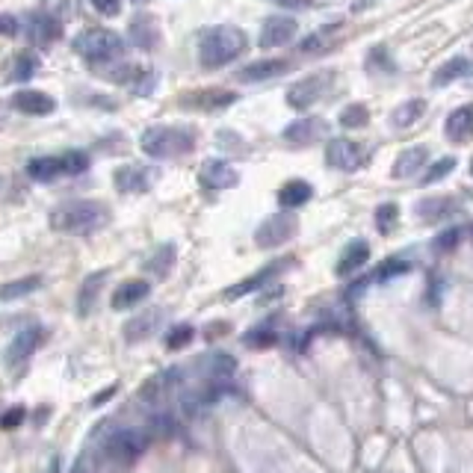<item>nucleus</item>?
<instances>
[{"label": "nucleus", "instance_id": "nucleus-11", "mask_svg": "<svg viewBox=\"0 0 473 473\" xmlns=\"http://www.w3.org/2000/svg\"><path fill=\"white\" fill-rule=\"evenodd\" d=\"M361 157L364 151L359 142L346 139V137H334L325 142V163L332 169H341V172H355L361 166Z\"/></svg>", "mask_w": 473, "mask_h": 473}, {"label": "nucleus", "instance_id": "nucleus-18", "mask_svg": "<svg viewBox=\"0 0 473 473\" xmlns=\"http://www.w3.org/2000/svg\"><path fill=\"white\" fill-rule=\"evenodd\" d=\"M370 260V243L367 240H350V243L343 246V252L337 255V264H334V275L341 278H350L352 273H359V269Z\"/></svg>", "mask_w": 473, "mask_h": 473}, {"label": "nucleus", "instance_id": "nucleus-44", "mask_svg": "<svg viewBox=\"0 0 473 473\" xmlns=\"http://www.w3.org/2000/svg\"><path fill=\"white\" fill-rule=\"evenodd\" d=\"M33 74H36V56H33V54H21V56H15L13 80H30Z\"/></svg>", "mask_w": 473, "mask_h": 473}, {"label": "nucleus", "instance_id": "nucleus-19", "mask_svg": "<svg viewBox=\"0 0 473 473\" xmlns=\"http://www.w3.org/2000/svg\"><path fill=\"white\" fill-rule=\"evenodd\" d=\"M291 69V63L287 60H255V63H246L243 69L237 72V80L240 83H264V80H273V77H282Z\"/></svg>", "mask_w": 473, "mask_h": 473}, {"label": "nucleus", "instance_id": "nucleus-37", "mask_svg": "<svg viewBox=\"0 0 473 473\" xmlns=\"http://www.w3.org/2000/svg\"><path fill=\"white\" fill-rule=\"evenodd\" d=\"M409 269H411L409 260H402V258H388V260H384V264L373 273V282H393V278L405 275Z\"/></svg>", "mask_w": 473, "mask_h": 473}, {"label": "nucleus", "instance_id": "nucleus-36", "mask_svg": "<svg viewBox=\"0 0 473 473\" xmlns=\"http://www.w3.org/2000/svg\"><path fill=\"white\" fill-rule=\"evenodd\" d=\"M172 266H175V246H163V249H157V252H154V258L146 264L148 273H154L157 278L166 275Z\"/></svg>", "mask_w": 473, "mask_h": 473}, {"label": "nucleus", "instance_id": "nucleus-7", "mask_svg": "<svg viewBox=\"0 0 473 473\" xmlns=\"http://www.w3.org/2000/svg\"><path fill=\"white\" fill-rule=\"evenodd\" d=\"M299 231V219L293 210H278V214L266 216L255 231V243L260 249H278L284 246L287 240H293Z\"/></svg>", "mask_w": 473, "mask_h": 473}, {"label": "nucleus", "instance_id": "nucleus-33", "mask_svg": "<svg viewBox=\"0 0 473 473\" xmlns=\"http://www.w3.org/2000/svg\"><path fill=\"white\" fill-rule=\"evenodd\" d=\"M38 287H42V275L15 278V282H9V284H0V302H15V299L30 296L33 291H38Z\"/></svg>", "mask_w": 473, "mask_h": 473}, {"label": "nucleus", "instance_id": "nucleus-24", "mask_svg": "<svg viewBox=\"0 0 473 473\" xmlns=\"http://www.w3.org/2000/svg\"><path fill=\"white\" fill-rule=\"evenodd\" d=\"M104 282H107V269L86 275V282L80 284V293H77V314L80 317L92 314V308H95V302H98V296L104 291Z\"/></svg>", "mask_w": 473, "mask_h": 473}, {"label": "nucleus", "instance_id": "nucleus-6", "mask_svg": "<svg viewBox=\"0 0 473 473\" xmlns=\"http://www.w3.org/2000/svg\"><path fill=\"white\" fill-rule=\"evenodd\" d=\"M332 80H334L332 72H314V74L299 77L291 89H287L284 101L291 104L293 110H311L314 104H320L328 95V89H332Z\"/></svg>", "mask_w": 473, "mask_h": 473}, {"label": "nucleus", "instance_id": "nucleus-38", "mask_svg": "<svg viewBox=\"0 0 473 473\" xmlns=\"http://www.w3.org/2000/svg\"><path fill=\"white\" fill-rule=\"evenodd\" d=\"M367 122H370V110H367V104H350V107H343V113H341V128H346V131L364 128Z\"/></svg>", "mask_w": 473, "mask_h": 473}, {"label": "nucleus", "instance_id": "nucleus-51", "mask_svg": "<svg viewBox=\"0 0 473 473\" xmlns=\"http://www.w3.org/2000/svg\"><path fill=\"white\" fill-rule=\"evenodd\" d=\"M470 175H473V160H470Z\"/></svg>", "mask_w": 473, "mask_h": 473}, {"label": "nucleus", "instance_id": "nucleus-26", "mask_svg": "<svg viewBox=\"0 0 473 473\" xmlns=\"http://www.w3.org/2000/svg\"><path fill=\"white\" fill-rule=\"evenodd\" d=\"M160 320H163V311H160V308H151V311L133 317V320L124 325V341H128V343L146 341V337L154 334V328L160 325Z\"/></svg>", "mask_w": 473, "mask_h": 473}, {"label": "nucleus", "instance_id": "nucleus-10", "mask_svg": "<svg viewBox=\"0 0 473 473\" xmlns=\"http://www.w3.org/2000/svg\"><path fill=\"white\" fill-rule=\"evenodd\" d=\"M328 133V122L323 115H305V119H296L284 128V142H291V146L302 148V146H314V142H320Z\"/></svg>", "mask_w": 473, "mask_h": 473}, {"label": "nucleus", "instance_id": "nucleus-25", "mask_svg": "<svg viewBox=\"0 0 473 473\" xmlns=\"http://www.w3.org/2000/svg\"><path fill=\"white\" fill-rule=\"evenodd\" d=\"M151 284L142 282V278H133V282H124L119 291L113 293V311H128V308L139 305L142 299H148Z\"/></svg>", "mask_w": 473, "mask_h": 473}, {"label": "nucleus", "instance_id": "nucleus-32", "mask_svg": "<svg viewBox=\"0 0 473 473\" xmlns=\"http://www.w3.org/2000/svg\"><path fill=\"white\" fill-rule=\"evenodd\" d=\"M27 175H30L33 181H38V183H51L60 175H65L63 157H36V160L27 163Z\"/></svg>", "mask_w": 473, "mask_h": 473}, {"label": "nucleus", "instance_id": "nucleus-52", "mask_svg": "<svg viewBox=\"0 0 473 473\" xmlns=\"http://www.w3.org/2000/svg\"><path fill=\"white\" fill-rule=\"evenodd\" d=\"M470 231H473V225H470Z\"/></svg>", "mask_w": 473, "mask_h": 473}, {"label": "nucleus", "instance_id": "nucleus-9", "mask_svg": "<svg viewBox=\"0 0 473 473\" xmlns=\"http://www.w3.org/2000/svg\"><path fill=\"white\" fill-rule=\"evenodd\" d=\"M178 104L183 110H196V113H219L237 104V92L231 89H196V92H183Z\"/></svg>", "mask_w": 473, "mask_h": 473}, {"label": "nucleus", "instance_id": "nucleus-15", "mask_svg": "<svg viewBox=\"0 0 473 473\" xmlns=\"http://www.w3.org/2000/svg\"><path fill=\"white\" fill-rule=\"evenodd\" d=\"M198 181L205 190H231L240 183V172L228 160H207L198 172Z\"/></svg>", "mask_w": 473, "mask_h": 473}, {"label": "nucleus", "instance_id": "nucleus-17", "mask_svg": "<svg viewBox=\"0 0 473 473\" xmlns=\"http://www.w3.org/2000/svg\"><path fill=\"white\" fill-rule=\"evenodd\" d=\"M284 266H287V260H273V264H269V266H260L258 273H252L249 278H243V282L231 284L228 291H225V299H243V296H249V293L260 291V287L273 282V278H275L278 273H282Z\"/></svg>", "mask_w": 473, "mask_h": 473}, {"label": "nucleus", "instance_id": "nucleus-45", "mask_svg": "<svg viewBox=\"0 0 473 473\" xmlns=\"http://www.w3.org/2000/svg\"><path fill=\"white\" fill-rule=\"evenodd\" d=\"M24 418H27V411L21 409V405H15V409H9V411H4L0 414V429H6V432H13V429H18L24 423Z\"/></svg>", "mask_w": 473, "mask_h": 473}, {"label": "nucleus", "instance_id": "nucleus-43", "mask_svg": "<svg viewBox=\"0 0 473 473\" xmlns=\"http://www.w3.org/2000/svg\"><path fill=\"white\" fill-rule=\"evenodd\" d=\"M172 427H175V420H172L169 418V414H154V418H151V423H148V435L151 438H166V435H172Z\"/></svg>", "mask_w": 473, "mask_h": 473}, {"label": "nucleus", "instance_id": "nucleus-30", "mask_svg": "<svg viewBox=\"0 0 473 473\" xmlns=\"http://www.w3.org/2000/svg\"><path fill=\"white\" fill-rule=\"evenodd\" d=\"M456 198L450 196H438V198H423L418 201V216L427 219V222H438V219H447L450 214H456Z\"/></svg>", "mask_w": 473, "mask_h": 473}, {"label": "nucleus", "instance_id": "nucleus-42", "mask_svg": "<svg viewBox=\"0 0 473 473\" xmlns=\"http://www.w3.org/2000/svg\"><path fill=\"white\" fill-rule=\"evenodd\" d=\"M86 169H89V154H86V151L63 154V172H65V175H83Z\"/></svg>", "mask_w": 473, "mask_h": 473}, {"label": "nucleus", "instance_id": "nucleus-34", "mask_svg": "<svg viewBox=\"0 0 473 473\" xmlns=\"http://www.w3.org/2000/svg\"><path fill=\"white\" fill-rule=\"evenodd\" d=\"M376 228L382 231V234H391L393 228H397V222H400V205L397 201H384V205L376 207Z\"/></svg>", "mask_w": 473, "mask_h": 473}, {"label": "nucleus", "instance_id": "nucleus-21", "mask_svg": "<svg viewBox=\"0 0 473 473\" xmlns=\"http://www.w3.org/2000/svg\"><path fill=\"white\" fill-rule=\"evenodd\" d=\"M429 163V148L427 146H411V148H402L397 154V160H393V169H391V175L402 181V178H411V175H418V172L427 166Z\"/></svg>", "mask_w": 473, "mask_h": 473}, {"label": "nucleus", "instance_id": "nucleus-13", "mask_svg": "<svg viewBox=\"0 0 473 473\" xmlns=\"http://www.w3.org/2000/svg\"><path fill=\"white\" fill-rule=\"evenodd\" d=\"M42 341H45V328L42 325H27L24 332H18L13 337V343L6 346V355H4L6 367L24 364L38 350V346H42Z\"/></svg>", "mask_w": 473, "mask_h": 473}, {"label": "nucleus", "instance_id": "nucleus-49", "mask_svg": "<svg viewBox=\"0 0 473 473\" xmlns=\"http://www.w3.org/2000/svg\"><path fill=\"white\" fill-rule=\"evenodd\" d=\"M275 4L284 9H308V6H314V0H275Z\"/></svg>", "mask_w": 473, "mask_h": 473}, {"label": "nucleus", "instance_id": "nucleus-29", "mask_svg": "<svg viewBox=\"0 0 473 473\" xmlns=\"http://www.w3.org/2000/svg\"><path fill=\"white\" fill-rule=\"evenodd\" d=\"M473 74V63L468 56H452V60L441 63V69L432 74V86H447L452 80H461V77Z\"/></svg>", "mask_w": 473, "mask_h": 473}, {"label": "nucleus", "instance_id": "nucleus-1", "mask_svg": "<svg viewBox=\"0 0 473 473\" xmlns=\"http://www.w3.org/2000/svg\"><path fill=\"white\" fill-rule=\"evenodd\" d=\"M151 435L142 429H113L104 438L98 456L92 459V473H124L137 465V459L148 450Z\"/></svg>", "mask_w": 473, "mask_h": 473}, {"label": "nucleus", "instance_id": "nucleus-39", "mask_svg": "<svg viewBox=\"0 0 473 473\" xmlns=\"http://www.w3.org/2000/svg\"><path fill=\"white\" fill-rule=\"evenodd\" d=\"M246 346H255V350H264V346H273L278 341V334H275V328L273 325H258L252 328V332H246Z\"/></svg>", "mask_w": 473, "mask_h": 473}, {"label": "nucleus", "instance_id": "nucleus-22", "mask_svg": "<svg viewBox=\"0 0 473 473\" xmlns=\"http://www.w3.org/2000/svg\"><path fill=\"white\" fill-rule=\"evenodd\" d=\"M154 175H157V172H151L146 166H119L113 181L119 192H146L151 187Z\"/></svg>", "mask_w": 473, "mask_h": 473}, {"label": "nucleus", "instance_id": "nucleus-8", "mask_svg": "<svg viewBox=\"0 0 473 473\" xmlns=\"http://www.w3.org/2000/svg\"><path fill=\"white\" fill-rule=\"evenodd\" d=\"M181 384V367H166V370L154 373L151 379L139 388V402L146 405V409H160V405H166V400L172 397V391H175Z\"/></svg>", "mask_w": 473, "mask_h": 473}, {"label": "nucleus", "instance_id": "nucleus-47", "mask_svg": "<svg viewBox=\"0 0 473 473\" xmlns=\"http://www.w3.org/2000/svg\"><path fill=\"white\" fill-rule=\"evenodd\" d=\"M89 4L98 9L101 15H119L122 13V0H89Z\"/></svg>", "mask_w": 473, "mask_h": 473}, {"label": "nucleus", "instance_id": "nucleus-50", "mask_svg": "<svg viewBox=\"0 0 473 473\" xmlns=\"http://www.w3.org/2000/svg\"><path fill=\"white\" fill-rule=\"evenodd\" d=\"M113 393H115V388H107V391H101V393H98V397H92V402H89V405H92V409H95V405H104V400H110V397H113Z\"/></svg>", "mask_w": 473, "mask_h": 473}, {"label": "nucleus", "instance_id": "nucleus-12", "mask_svg": "<svg viewBox=\"0 0 473 473\" xmlns=\"http://www.w3.org/2000/svg\"><path fill=\"white\" fill-rule=\"evenodd\" d=\"M296 33H299L296 18L273 15V18H266V21L260 24L258 45L260 47H284V45H291V38H296Z\"/></svg>", "mask_w": 473, "mask_h": 473}, {"label": "nucleus", "instance_id": "nucleus-23", "mask_svg": "<svg viewBox=\"0 0 473 473\" xmlns=\"http://www.w3.org/2000/svg\"><path fill=\"white\" fill-rule=\"evenodd\" d=\"M198 370L205 373V379H210V384L228 382L237 370V361L231 359L228 352H210L198 361Z\"/></svg>", "mask_w": 473, "mask_h": 473}, {"label": "nucleus", "instance_id": "nucleus-14", "mask_svg": "<svg viewBox=\"0 0 473 473\" xmlns=\"http://www.w3.org/2000/svg\"><path fill=\"white\" fill-rule=\"evenodd\" d=\"M24 30H27V38H30L36 47H51L56 38H63L60 18L45 15V13H33L30 18H27Z\"/></svg>", "mask_w": 473, "mask_h": 473}, {"label": "nucleus", "instance_id": "nucleus-5", "mask_svg": "<svg viewBox=\"0 0 473 473\" xmlns=\"http://www.w3.org/2000/svg\"><path fill=\"white\" fill-rule=\"evenodd\" d=\"M74 51L89 63H110L124 54V38L107 27H89V30L77 33Z\"/></svg>", "mask_w": 473, "mask_h": 473}, {"label": "nucleus", "instance_id": "nucleus-28", "mask_svg": "<svg viewBox=\"0 0 473 473\" xmlns=\"http://www.w3.org/2000/svg\"><path fill=\"white\" fill-rule=\"evenodd\" d=\"M131 38H133V45H139V47H146V51H154L160 42V27L157 21H154L151 15H137L131 21Z\"/></svg>", "mask_w": 473, "mask_h": 473}, {"label": "nucleus", "instance_id": "nucleus-4", "mask_svg": "<svg viewBox=\"0 0 473 473\" xmlns=\"http://www.w3.org/2000/svg\"><path fill=\"white\" fill-rule=\"evenodd\" d=\"M142 154H148L154 160H169V157H183L196 148V131L190 128H175V124H151L142 131L139 137Z\"/></svg>", "mask_w": 473, "mask_h": 473}, {"label": "nucleus", "instance_id": "nucleus-46", "mask_svg": "<svg viewBox=\"0 0 473 473\" xmlns=\"http://www.w3.org/2000/svg\"><path fill=\"white\" fill-rule=\"evenodd\" d=\"M461 240V228H447L443 234L435 237V252H450V249H456Z\"/></svg>", "mask_w": 473, "mask_h": 473}, {"label": "nucleus", "instance_id": "nucleus-2", "mask_svg": "<svg viewBox=\"0 0 473 473\" xmlns=\"http://www.w3.org/2000/svg\"><path fill=\"white\" fill-rule=\"evenodd\" d=\"M110 222V207L104 201H92V198H80V201H65L51 214V225L60 234H95Z\"/></svg>", "mask_w": 473, "mask_h": 473}, {"label": "nucleus", "instance_id": "nucleus-20", "mask_svg": "<svg viewBox=\"0 0 473 473\" xmlns=\"http://www.w3.org/2000/svg\"><path fill=\"white\" fill-rule=\"evenodd\" d=\"M13 107L24 115H51L56 110V101L38 89H21L13 95Z\"/></svg>", "mask_w": 473, "mask_h": 473}, {"label": "nucleus", "instance_id": "nucleus-16", "mask_svg": "<svg viewBox=\"0 0 473 473\" xmlns=\"http://www.w3.org/2000/svg\"><path fill=\"white\" fill-rule=\"evenodd\" d=\"M443 137L456 146H465V142H473V104H461L456 107L447 122H443Z\"/></svg>", "mask_w": 473, "mask_h": 473}, {"label": "nucleus", "instance_id": "nucleus-27", "mask_svg": "<svg viewBox=\"0 0 473 473\" xmlns=\"http://www.w3.org/2000/svg\"><path fill=\"white\" fill-rule=\"evenodd\" d=\"M311 196H314L311 183L302 181V178H293V181H287L282 190H278V205H282V210H296V207L308 205Z\"/></svg>", "mask_w": 473, "mask_h": 473}, {"label": "nucleus", "instance_id": "nucleus-40", "mask_svg": "<svg viewBox=\"0 0 473 473\" xmlns=\"http://www.w3.org/2000/svg\"><path fill=\"white\" fill-rule=\"evenodd\" d=\"M192 337H196V328L181 323V325H172L169 334H166V346L169 350H183V346L192 343Z\"/></svg>", "mask_w": 473, "mask_h": 473}, {"label": "nucleus", "instance_id": "nucleus-3", "mask_svg": "<svg viewBox=\"0 0 473 473\" xmlns=\"http://www.w3.org/2000/svg\"><path fill=\"white\" fill-rule=\"evenodd\" d=\"M246 33L240 27L231 24H216L207 27L205 33L198 36V60L205 69H219V65L234 63L237 56H243V51L249 47Z\"/></svg>", "mask_w": 473, "mask_h": 473}, {"label": "nucleus", "instance_id": "nucleus-31", "mask_svg": "<svg viewBox=\"0 0 473 473\" xmlns=\"http://www.w3.org/2000/svg\"><path fill=\"white\" fill-rule=\"evenodd\" d=\"M423 115H427V101L423 98H411V101H402L397 110H393V115H391V122H393V128H400V131H405V128H414Z\"/></svg>", "mask_w": 473, "mask_h": 473}, {"label": "nucleus", "instance_id": "nucleus-48", "mask_svg": "<svg viewBox=\"0 0 473 473\" xmlns=\"http://www.w3.org/2000/svg\"><path fill=\"white\" fill-rule=\"evenodd\" d=\"M0 33H4V36H15V33H18V21H15L13 15H4V13H0Z\"/></svg>", "mask_w": 473, "mask_h": 473}, {"label": "nucleus", "instance_id": "nucleus-35", "mask_svg": "<svg viewBox=\"0 0 473 473\" xmlns=\"http://www.w3.org/2000/svg\"><path fill=\"white\" fill-rule=\"evenodd\" d=\"M328 36H337V27H323V30H317L311 33L308 38H302V54H323L325 47H332L334 45V38H328Z\"/></svg>", "mask_w": 473, "mask_h": 473}, {"label": "nucleus", "instance_id": "nucleus-41", "mask_svg": "<svg viewBox=\"0 0 473 473\" xmlns=\"http://www.w3.org/2000/svg\"><path fill=\"white\" fill-rule=\"evenodd\" d=\"M456 169V157H438L435 163H432V166L427 169V175H423V181L420 183H435V181H443L450 175V172Z\"/></svg>", "mask_w": 473, "mask_h": 473}]
</instances>
